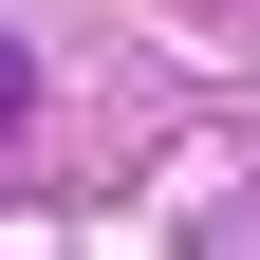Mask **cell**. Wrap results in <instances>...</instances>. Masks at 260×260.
Here are the masks:
<instances>
[{"label": "cell", "mask_w": 260, "mask_h": 260, "mask_svg": "<svg viewBox=\"0 0 260 260\" xmlns=\"http://www.w3.org/2000/svg\"><path fill=\"white\" fill-rule=\"evenodd\" d=\"M19 112H38V56H19V38H0V149H19Z\"/></svg>", "instance_id": "cell-1"}]
</instances>
